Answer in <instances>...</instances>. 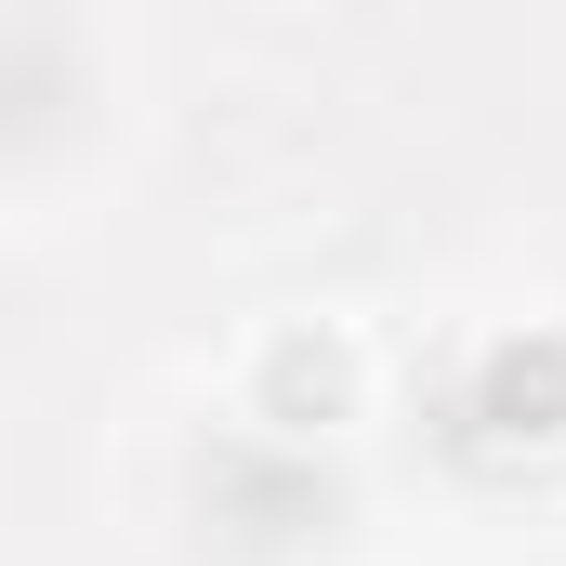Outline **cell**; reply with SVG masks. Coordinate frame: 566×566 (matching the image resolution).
Here are the masks:
<instances>
[{"label": "cell", "mask_w": 566, "mask_h": 566, "mask_svg": "<svg viewBox=\"0 0 566 566\" xmlns=\"http://www.w3.org/2000/svg\"><path fill=\"white\" fill-rule=\"evenodd\" d=\"M474 422H488V434H527V448H541V434H566V343H554V329L488 356V382H474Z\"/></svg>", "instance_id": "1"}]
</instances>
